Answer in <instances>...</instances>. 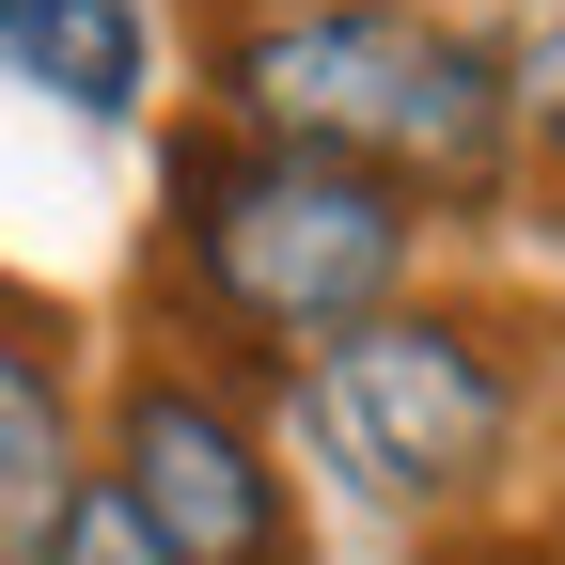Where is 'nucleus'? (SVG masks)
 <instances>
[{
	"label": "nucleus",
	"mask_w": 565,
	"mask_h": 565,
	"mask_svg": "<svg viewBox=\"0 0 565 565\" xmlns=\"http://www.w3.org/2000/svg\"><path fill=\"white\" fill-rule=\"evenodd\" d=\"M0 79L63 95L79 126H126L158 95V17L141 0H0Z\"/></svg>",
	"instance_id": "6"
},
{
	"label": "nucleus",
	"mask_w": 565,
	"mask_h": 565,
	"mask_svg": "<svg viewBox=\"0 0 565 565\" xmlns=\"http://www.w3.org/2000/svg\"><path fill=\"white\" fill-rule=\"evenodd\" d=\"M63 487H79V408H63V330L0 282V565H32Z\"/></svg>",
	"instance_id": "5"
},
{
	"label": "nucleus",
	"mask_w": 565,
	"mask_h": 565,
	"mask_svg": "<svg viewBox=\"0 0 565 565\" xmlns=\"http://www.w3.org/2000/svg\"><path fill=\"white\" fill-rule=\"evenodd\" d=\"M32 565H173V550H158V534H141V519L110 503V487L79 471V487H63V519H47V550H32Z\"/></svg>",
	"instance_id": "8"
},
{
	"label": "nucleus",
	"mask_w": 565,
	"mask_h": 565,
	"mask_svg": "<svg viewBox=\"0 0 565 565\" xmlns=\"http://www.w3.org/2000/svg\"><path fill=\"white\" fill-rule=\"evenodd\" d=\"M173 267H189V299L221 315V330L315 362L330 330L393 315V282H408V204L362 189V173H330V158H282V141L204 126L189 158H173Z\"/></svg>",
	"instance_id": "2"
},
{
	"label": "nucleus",
	"mask_w": 565,
	"mask_h": 565,
	"mask_svg": "<svg viewBox=\"0 0 565 565\" xmlns=\"http://www.w3.org/2000/svg\"><path fill=\"white\" fill-rule=\"evenodd\" d=\"M236 141L330 158L393 204H503L519 126H503V47L424 17V0H267L221 32Z\"/></svg>",
	"instance_id": "1"
},
{
	"label": "nucleus",
	"mask_w": 565,
	"mask_h": 565,
	"mask_svg": "<svg viewBox=\"0 0 565 565\" xmlns=\"http://www.w3.org/2000/svg\"><path fill=\"white\" fill-rule=\"evenodd\" d=\"M95 487H110V503L158 534L173 565H299V519H282V471H267V440H252V424L204 393L189 362H126Z\"/></svg>",
	"instance_id": "4"
},
{
	"label": "nucleus",
	"mask_w": 565,
	"mask_h": 565,
	"mask_svg": "<svg viewBox=\"0 0 565 565\" xmlns=\"http://www.w3.org/2000/svg\"><path fill=\"white\" fill-rule=\"evenodd\" d=\"M503 126H519V158H534V189L565 204V17L503 63Z\"/></svg>",
	"instance_id": "7"
},
{
	"label": "nucleus",
	"mask_w": 565,
	"mask_h": 565,
	"mask_svg": "<svg viewBox=\"0 0 565 565\" xmlns=\"http://www.w3.org/2000/svg\"><path fill=\"white\" fill-rule=\"evenodd\" d=\"M252 17H267V0H252Z\"/></svg>",
	"instance_id": "9"
},
{
	"label": "nucleus",
	"mask_w": 565,
	"mask_h": 565,
	"mask_svg": "<svg viewBox=\"0 0 565 565\" xmlns=\"http://www.w3.org/2000/svg\"><path fill=\"white\" fill-rule=\"evenodd\" d=\"M299 424H315V456L362 487V503L456 519V503H487V471L519 440V377H503V345L471 315H408L393 299V315L330 330L299 362Z\"/></svg>",
	"instance_id": "3"
}]
</instances>
